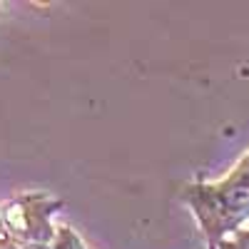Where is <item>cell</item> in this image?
Segmentation results:
<instances>
[{
	"label": "cell",
	"mask_w": 249,
	"mask_h": 249,
	"mask_svg": "<svg viewBox=\"0 0 249 249\" xmlns=\"http://www.w3.org/2000/svg\"><path fill=\"white\" fill-rule=\"evenodd\" d=\"M184 199L197 214L210 247L234 234L249 219V152L222 182L187 187Z\"/></svg>",
	"instance_id": "cell-1"
},
{
	"label": "cell",
	"mask_w": 249,
	"mask_h": 249,
	"mask_svg": "<svg viewBox=\"0 0 249 249\" xmlns=\"http://www.w3.org/2000/svg\"><path fill=\"white\" fill-rule=\"evenodd\" d=\"M48 212H50V202L43 197H28L23 202H18L8 207L5 219L10 224V230L15 237L28 239L30 244H40L55 239V232L48 224Z\"/></svg>",
	"instance_id": "cell-2"
},
{
	"label": "cell",
	"mask_w": 249,
	"mask_h": 249,
	"mask_svg": "<svg viewBox=\"0 0 249 249\" xmlns=\"http://www.w3.org/2000/svg\"><path fill=\"white\" fill-rule=\"evenodd\" d=\"M219 249H249V230H237L234 234L224 237L219 242Z\"/></svg>",
	"instance_id": "cell-3"
},
{
	"label": "cell",
	"mask_w": 249,
	"mask_h": 249,
	"mask_svg": "<svg viewBox=\"0 0 249 249\" xmlns=\"http://www.w3.org/2000/svg\"><path fill=\"white\" fill-rule=\"evenodd\" d=\"M50 249H82V244H80V239L70 232V230H62L57 232V237H55V244L50 247Z\"/></svg>",
	"instance_id": "cell-4"
},
{
	"label": "cell",
	"mask_w": 249,
	"mask_h": 249,
	"mask_svg": "<svg viewBox=\"0 0 249 249\" xmlns=\"http://www.w3.org/2000/svg\"><path fill=\"white\" fill-rule=\"evenodd\" d=\"M8 247H10V237H8V230H5L3 219H0V249H8Z\"/></svg>",
	"instance_id": "cell-5"
}]
</instances>
